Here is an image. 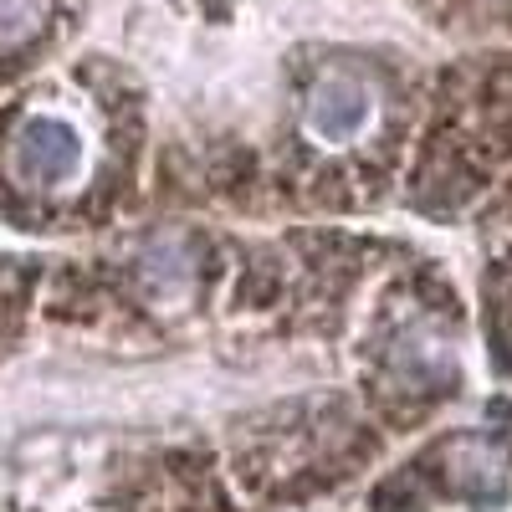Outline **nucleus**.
<instances>
[{
    "mask_svg": "<svg viewBox=\"0 0 512 512\" xmlns=\"http://www.w3.org/2000/svg\"><path fill=\"white\" fill-rule=\"evenodd\" d=\"M369 123V88L359 77L333 72L323 77L313 98H308V128L318 139H354L359 128Z\"/></svg>",
    "mask_w": 512,
    "mask_h": 512,
    "instance_id": "f257e3e1",
    "label": "nucleus"
},
{
    "mask_svg": "<svg viewBox=\"0 0 512 512\" xmlns=\"http://www.w3.org/2000/svg\"><path fill=\"white\" fill-rule=\"evenodd\" d=\"M16 164H21L26 180H62L77 169V134L57 118H36V123L21 128Z\"/></svg>",
    "mask_w": 512,
    "mask_h": 512,
    "instance_id": "f03ea898",
    "label": "nucleus"
}]
</instances>
